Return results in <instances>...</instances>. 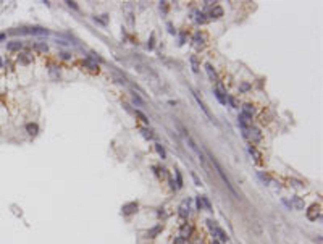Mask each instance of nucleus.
<instances>
[{
  "label": "nucleus",
  "mask_w": 323,
  "mask_h": 244,
  "mask_svg": "<svg viewBox=\"0 0 323 244\" xmlns=\"http://www.w3.org/2000/svg\"><path fill=\"white\" fill-rule=\"evenodd\" d=\"M242 113L247 117H252L254 113H255V108H254V105H250V104H244L242 105Z\"/></svg>",
  "instance_id": "obj_11"
},
{
  "label": "nucleus",
  "mask_w": 323,
  "mask_h": 244,
  "mask_svg": "<svg viewBox=\"0 0 323 244\" xmlns=\"http://www.w3.org/2000/svg\"><path fill=\"white\" fill-rule=\"evenodd\" d=\"M136 115H137V117H139V118H141V120L144 121V123H145V125H149V118H147V117H145V115H144V113H142L141 110H136Z\"/></svg>",
  "instance_id": "obj_25"
},
{
  "label": "nucleus",
  "mask_w": 323,
  "mask_h": 244,
  "mask_svg": "<svg viewBox=\"0 0 323 244\" xmlns=\"http://www.w3.org/2000/svg\"><path fill=\"white\" fill-rule=\"evenodd\" d=\"M136 210H137V204H136V202H131V204L123 205V214L125 215H133Z\"/></svg>",
  "instance_id": "obj_8"
},
{
  "label": "nucleus",
  "mask_w": 323,
  "mask_h": 244,
  "mask_svg": "<svg viewBox=\"0 0 323 244\" xmlns=\"http://www.w3.org/2000/svg\"><path fill=\"white\" fill-rule=\"evenodd\" d=\"M0 68H2V60H0Z\"/></svg>",
  "instance_id": "obj_35"
},
{
  "label": "nucleus",
  "mask_w": 323,
  "mask_h": 244,
  "mask_svg": "<svg viewBox=\"0 0 323 244\" xmlns=\"http://www.w3.org/2000/svg\"><path fill=\"white\" fill-rule=\"evenodd\" d=\"M226 100H228V102H230V104L233 105L234 108H239V104H238V100L234 99V97H226Z\"/></svg>",
  "instance_id": "obj_26"
},
{
  "label": "nucleus",
  "mask_w": 323,
  "mask_h": 244,
  "mask_svg": "<svg viewBox=\"0 0 323 244\" xmlns=\"http://www.w3.org/2000/svg\"><path fill=\"white\" fill-rule=\"evenodd\" d=\"M213 244H221V242H220V241H216V239H215V241H213Z\"/></svg>",
  "instance_id": "obj_34"
},
{
  "label": "nucleus",
  "mask_w": 323,
  "mask_h": 244,
  "mask_svg": "<svg viewBox=\"0 0 323 244\" xmlns=\"http://www.w3.org/2000/svg\"><path fill=\"white\" fill-rule=\"evenodd\" d=\"M320 215H321V207H320L318 204L310 205V209L307 210V218H309V220H312V222H315L317 218H320Z\"/></svg>",
  "instance_id": "obj_3"
},
{
  "label": "nucleus",
  "mask_w": 323,
  "mask_h": 244,
  "mask_svg": "<svg viewBox=\"0 0 323 244\" xmlns=\"http://www.w3.org/2000/svg\"><path fill=\"white\" fill-rule=\"evenodd\" d=\"M36 48H37V50H40V52H47L48 50V47L45 44H36Z\"/></svg>",
  "instance_id": "obj_27"
},
{
  "label": "nucleus",
  "mask_w": 323,
  "mask_h": 244,
  "mask_svg": "<svg viewBox=\"0 0 323 244\" xmlns=\"http://www.w3.org/2000/svg\"><path fill=\"white\" fill-rule=\"evenodd\" d=\"M66 3H68L70 7H73V8H75V10H76V8H78V5H76V2H66Z\"/></svg>",
  "instance_id": "obj_33"
},
{
  "label": "nucleus",
  "mask_w": 323,
  "mask_h": 244,
  "mask_svg": "<svg viewBox=\"0 0 323 244\" xmlns=\"http://www.w3.org/2000/svg\"><path fill=\"white\" fill-rule=\"evenodd\" d=\"M210 160H212V163H213V167L216 168V173L220 175V178H221V180H223V183L226 184V188H228V189L231 191V194H233L234 197H238V194H236V191H234V188H233V184L230 183V180H228V176L225 175V172H223V168L220 167V163H218V162H216V160H215L213 157H210Z\"/></svg>",
  "instance_id": "obj_1"
},
{
  "label": "nucleus",
  "mask_w": 323,
  "mask_h": 244,
  "mask_svg": "<svg viewBox=\"0 0 323 244\" xmlns=\"http://www.w3.org/2000/svg\"><path fill=\"white\" fill-rule=\"evenodd\" d=\"M210 231H212V234H213V236H216V238L220 239L221 242H225V241H228V234H226V233H225V231H223L221 228H218L216 225H215V226H213V228L210 230Z\"/></svg>",
  "instance_id": "obj_4"
},
{
  "label": "nucleus",
  "mask_w": 323,
  "mask_h": 244,
  "mask_svg": "<svg viewBox=\"0 0 323 244\" xmlns=\"http://www.w3.org/2000/svg\"><path fill=\"white\" fill-rule=\"evenodd\" d=\"M11 34H48V31L44 28H21V29H13Z\"/></svg>",
  "instance_id": "obj_2"
},
{
  "label": "nucleus",
  "mask_w": 323,
  "mask_h": 244,
  "mask_svg": "<svg viewBox=\"0 0 323 244\" xmlns=\"http://www.w3.org/2000/svg\"><path fill=\"white\" fill-rule=\"evenodd\" d=\"M194 45H196L197 48L204 47V36H202L200 32H196V34H194Z\"/></svg>",
  "instance_id": "obj_13"
},
{
  "label": "nucleus",
  "mask_w": 323,
  "mask_h": 244,
  "mask_svg": "<svg viewBox=\"0 0 323 244\" xmlns=\"http://www.w3.org/2000/svg\"><path fill=\"white\" fill-rule=\"evenodd\" d=\"M205 71H207V75H208L210 81H213V83H218V76H216V73H215L213 67H212L210 63H207V65H205Z\"/></svg>",
  "instance_id": "obj_7"
},
{
  "label": "nucleus",
  "mask_w": 323,
  "mask_h": 244,
  "mask_svg": "<svg viewBox=\"0 0 323 244\" xmlns=\"http://www.w3.org/2000/svg\"><path fill=\"white\" fill-rule=\"evenodd\" d=\"M173 244H186V239H183V238L180 236V238H176V239L173 241Z\"/></svg>",
  "instance_id": "obj_30"
},
{
  "label": "nucleus",
  "mask_w": 323,
  "mask_h": 244,
  "mask_svg": "<svg viewBox=\"0 0 323 244\" xmlns=\"http://www.w3.org/2000/svg\"><path fill=\"white\" fill-rule=\"evenodd\" d=\"M194 97H196V100H197V104L200 105V108H202V110H204V113H205V115H207L208 118H212V115H210V112H208V108L205 107V104H204V102H202V100H200V97H199V95H197L196 92H194Z\"/></svg>",
  "instance_id": "obj_15"
},
{
  "label": "nucleus",
  "mask_w": 323,
  "mask_h": 244,
  "mask_svg": "<svg viewBox=\"0 0 323 244\" xmlns=\"http://www.w3.org/2000/svg\"><path fill=\"white\" fill-rule=\"evenodd\" d=\"M191 233H192V226L191 225H184L183 228H181V238L183 239H188L191 236Z\"/></svg>",
  "instance_id": "obj_12"
},
{
  "label": "nucleus",
  "mask_w": 323,
  "mask_h": 244,
  "mask_svg": "<svg viewBox=\"0 0 323 244\" xmlns=\"http://www.w3.org/2000/svg\"><path fill=\"white\" fill-rule=\"evenodd\" d=\"M141 133H142V136L145 137V139H153V137H155V136L152 134V131H150V129H145V128H141Z\"/></svg>",
  "instance_id": "obj_21"
},
{
  "label": "nucleus",
  "mask_w": 323,
  "mask_h": 244,
  "mask_svg": "<svg viewBox=\"0 0 323 244\" xmlns=\"http://www.w3.org/2000/svg\"><path fill=\"white\" fill-rule=\"evenodd\" d=\"M160 231H162V225H157V226H153L152 230L147 231V236H149V238H155Z\"/></svg>",
  "instance_id": "obj_16"
},
{
  "label": "nucleus",
  "mask_w": 323,
  "mask_h": 244,
  "mask_svg": "<svg viewBox=\"0 0 323 244\" xmlns=\"http://www.w3.org/2000/svg\"><path fill=\"white\" fill-rule=\"evenodd\" d=\"M247 137H250L252 141L258 142L262 139V134H260V131H258L257 128H250V129H247Z\"/></svg>",
  "instance_id": "obj_6"
},
{
  "label": "nucleus",
  "mask_w": 323,
  "mask_h": 244,
  "mask_svg": "<svg viewBox=\"0 0 323 244\" xmlns=\"http://www.w3.org/2000/svg\"><path fill=\"white\" fill-rule=\"evenodd\" d=\"M176 172V188L180 189V188H183V178H181V173L178 172V170H175Z\"/></svg>",
  "instance_id": "obj_22"
},
{
  "label": "nucleus",
  "mask_w": 323,
  "mask_h": 244,
  "mask_svg": "<svg viewBox=\"0 0 323 244\" xmlns=\"http://www.w3.org/2000/svg\"><path fill=\"white\" fill-rule=\"evenodd\" d=\"M192 15H196V16H194V20H196L197 23H205V21H207V18H205V15H204V13H199V12H194Z\"/></svg>",
  "instance_id": "obj_19"
},
{
  "label": "nucleus",
  "mask_w": 323,
  "mask_h": 244,
  "mask_svg": "<svg viewBox=\"0 0 323 244\" xmlns=\"http://www.w3.org/2000/svg\"><path fill=\"white\" fill-rule=\"evenodd\" d=\"M215 95H216V99L220 100L221 104H226V92H225V89L221 86H218L215 89Z\"/></svg>",
  "instance_id": "obj_9"
},
{
  "label": "nucleus",
  "mask_w": 323,
  "mask_h": 244,
  "mask_svg": "<svg viewBox=\"0 0 323 244\" xmlns=\"http://www.w3.org/2000/svg\"><path fill=\"white\" fill-rule=\"evenodd\" d=\"M133 100H134V102H137V104H139V105H144L142 99H141V97L137 95V94H133Z\"/></svg>",
  "instance_id": "obj_28"
},
{
  "label": "nucleus",
  "mask_w": 323,
  "mask_h": 244,
  "mask_svg": "<svg viewBox=\"0 0 323 244\" xmlns=\"http://www.w3.org/2000/svg\"><path fill=\"white\" fill-rule=\"evenodd\" d=\"M202 202H204V205L207 207V210H212V205H210V200L207 197H202Z\"/></svg>",
  "instance_id": "obj_29"
},
{
  "label": "nucleus",
  "mask_w": 323,
  "mask_h": 244,
  "mask_svg": "<svg viewBox=\"0 0 323 244\" xmlns=\"http://www.w3.org/2000/svg\"><path fill=\"white\" fill-rule=\"evenodd\" d=\"M291 183H293V184L296 186V188H301V186H302V183H301V181H297V180H291Z\"/></svg>",
  "instance_id": "obj_32"
},
{
  "label": "nucleus",
  "mask_w": 323,
  "mask_h": 244,
  "mask_svg": "<svg viewBox=\"0 0 323 244\" xmlns=\"http://www.w3.org/2000/svg\"><path fill=\"white\" fill-rule=\"evenodd\" d=\"M197 209H199V210L204 209V202H202V197H197Z\"/></svg>",
  "instance_id": "obj_31"
},
{
  "label": "nucleus",
  "mask_w": 323,
  "mask_h": 244,
  "mask_svg": "<svg viewBox=\"0 0 323 244\" xmlns=\"http://www.w3.org/2000/svg\"><path fill=\"white\" fill-rule=\"evenodd\" d=\"M23 47V42H20V40H13V42H10L7 45V48L10 52H13V50H20V48Z\"/></svg>",
  "instance_id": "obj_14"
},
{
  "label": "nucleus",
  "mask_w": 323,
  "mask_h": 244,
  "mask_svg": "<svg viewBox=\"0 0 323 244\" xmlns=\"http://www.w3.org/2000/svg\"><path fill=\"white\" fill-rule=\"evenodd\" d=\"M293 204H294V207H296V209H299V210L304 209V200H302L301 197H297V196H296V197H293Z\"/></svg>",
  "instance_id": "obj_18"
},
{
  "label": "nucleus",
  "mask_w": 323,
  "mask_h": 244,
  "mask_svg": "<svg viewBox=\"0 0 323 244\" xmlns=\"http://www.w3.org/2000/svg\"><path fill=\"white\" fill-rule=\"evenodd\" d=\"M191 63H192V71L197 73V71H199V63H197V58H196V57H191Z\"/></svg>",
  "instance_id": "obj_23"
},
{
  "label": "nucleus",
  "mask_w": 323,
  "mask_h": 244,
  "mask_svg": "<svg viewBox=\"0 0 323 244\" xmlns=\"http://www.w3.org/2000/svg\"><path fill=\"white\" fill-rule=\"evenodd\" d=\"M26 131H28L29 134H37V125H34V123H28V125H26Z\"/></svg>",
  "instance_id": "obj_20"
},
{
  "label": "nucleus",
  "mask_w": 323,
  "mask_h": 244,
  "mask_svg": "<svg viewBox=\"0 0 323 244\" xmlns=\"http://www.w3.org/2000/svg\"><path fill=\"white\" fill-rule=\"evenodd\" d=\"M208 16L210 18H220V16H223V8L221 7H213L212 10H210V13H208Z\"/></svg>",
  "instance_id": "obj_10"
},
{
  "label": "nucleus",
  "mask_w": 323,
  "mask_h": 244,
  "mask_svg": "<svg viewBox=\"0 0 323 244\" xmlns=\"http://www.w3.org/2000/svg\"><path fill=\"white\" fill-rule=\"evenodd\" d=\"M249 152H250V155H254V157H255V160H257V162H260V160H262V154L258 152L255 147H252V145H250V147H249Z\"/></svg>",
  "instance_id": "obj_17"
},
{
  "label": "nucleus",
  "mask_w": 323,
  "mask_h": 244,
  "mask_svg": "<svg viewBox=\"0 0 323 244\" xmlns=\"http://www.w3.org/2000/svg\"><path fill=\"white\" fill-rule=\"evenodd\" d=\"M189 205H191V199H184L181 202V205H180V215L183 218H186L189 215Z\"/></svg>",
  "instance_id": "obj_5"
},
{
  "label": "nucleus",
  "mask_w": 323,
  "mask_h": 244,
  "mask_svg": "<svg viewBox=\"0 0 323 244\" xmlns=\"http://www.w3.org/2000/svg\"><path fill=\"white\" fill-rule=\"evenodd\" d=\"M155 149H157V152L160 154V157H162V159H165V157H166V152H165V149L162 147L160 144H155Z\"/></svg>",
  "instance_id": "obj_24"
}]
</instances>
